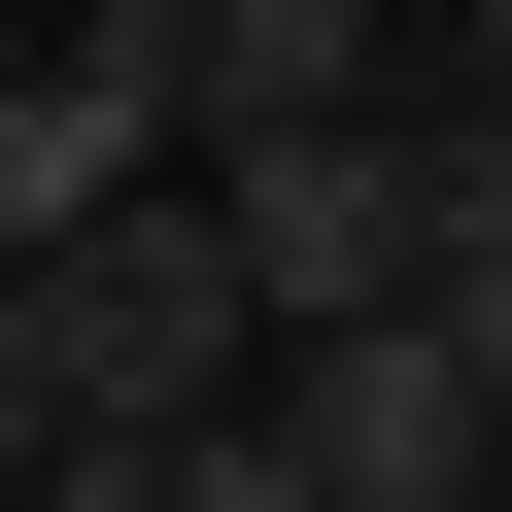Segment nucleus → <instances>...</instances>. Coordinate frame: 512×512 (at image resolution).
I'll return each instance as SVG.
<instances>
[{"instance_id":"7ed1b4c3","label":"nucleus","mask_w":512,"mask_h":512,"mask_svg":"<svg viewBox=\"0 0 512 512\" xmlns=\"http://www.w3.org/2000/svg\"><path fill=\"white\" fill-rule=\"evenodd\" d=\"M410 342L478 376V444H512V171H444V239H410Z\"/></svg>"},{"instance_id":"f257e3e1","label":"nucleus","mask_w":512,"mask_h":512,"mask_svg":"<svg viewBox=\"0 0 512 512\" xmlns=\"http://www.w3.org/2000/svg\"><path fill=\"white\" fill-rule=\"evenodd\" d=\"M171 205H205L239 342H376V308H410V239H444V137L342 103V137H239V171H171Z\"/></svg>"},{"instance_id":"f03ea898","label":"nucleus","mask_w":512,"mask_h":512,"mask_svg":"<svg viewBox=\"0 0 512 512\" xmlns=\"http://www.w3.org/2000/svg\"><path fill=\"white\" fill-rule=\"evenodd\" d=\"M239 376H274V342H239L205 205H103V239H35V410H69V444H205Z\"/></svg>"},{"instance_id":"20e7f679","label":"nucleus","mask_w":512,"mask_h":512,"mask_svg":"<svg viewBox=\"0 0 512 512\" xmlns=\"http://www.w3.org/2000/svg\"><path fill=\"white\" fill-rule=\"evenodd\" d=\"M103 512H308V478L239 444V410H205V444H103Z\"/></svg>"},{"instance_id":"39448f33","label":"nucleus","mask_w":512,"mask_h":512,"mask_svg":"<svg viewBox=\"0 0 512 512\" xmlns=\"http://www.w3.org/2000/svg\"><path fill=\"white\" fill-rule=\"evenodd\" d=\"M35 444H69V410H35V274H0V478H35Z\"/></svg>"}]
</instances>
